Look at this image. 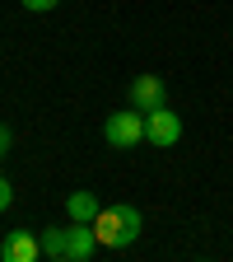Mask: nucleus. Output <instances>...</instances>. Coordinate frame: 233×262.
I'll use <instances>...</instances> for the list:
<instances>
[{"label": "nucleus", "mask_w": 233, "mask_h": 262, "mask_svg": "<svg viewBox=\"0 0 233 262\" xmlns=\"http://www.w3.org/2000/svg\"><path fill=\"white\" fill-rule=\"evenodd\" d=\"M93 248H98L93 220H70V225H65V262H89Z\"/></svg>", "instance_id": "obj_4"}, {"label": "nucleus", "mask_w": 233, "mask_h": 262, "mask_svg": "<svg viewBox=\"0 0 233 262\" xmlns=\"http://www.w3.org/2000/svg\"><path fill=\"white\" fill-rule=\"evenodd\" d=\"M38 244H42V257L65 262V229H56V225H51V229H42V239H38Z\"/></svg>", "instance_id": "obj_8"}, {"label": "nucleus", "mask_w": 233, "mask_h": 262, "mask_svg": "<svg viewBox=\"0 0 233 262\" xmlns=\"http://www.w3.org/2000/svg\"><path fill=\"white\" fill-rule=\"evenodd\" d=\"M98 211H103V206H98L93 192H70V196H65V215H70V220H98Z\"/></svg>", "instance_id": "obj_7"}, {"label": "nucleus", "mask_w": 233, "mask_h": 262, "mask_svg": "<svg viewBox=\"0 0 233 262\" xmlns=\"http://www.w3.org/2000/svg\"><path fill=\"white\" fill-rule=\"evenodd\" d=\"M0 257L5 262H33V257H42V244L33 234H23V229H14V234L0 244Z\"/></svg>", "instance_id": "obj_6"}, {"label": "nucleus", "mask_w": 233, "mask_h": 262, "mask_svg": "<svg viewBox=\"0 0 233 262\" xmlns=\"http://www.w3.org/2000/svg\"><path fill=\"white\" fill-rule=\"evenodd\" d=\"M131 108H140V113L163 108V80L159 75H136L131 80Z\"/></svg>", "instance_id": "obj_5"}, {"label": "nucleus", "mask_w": 233, "mask_h": 262, "mask_svg": "<svg viewBox=\"0 0 233 262\" xmlns=\"http://www.w3.org/2000/svg\"><path fill=\"white\" fill-rule=\"evenodd\" d=\"M177 136H182V117H177L168 103L154 108V113H145V141H149V145L168 150V145H177Z\"/></svg>", "instance_id": "obj_3"}, {"label": "nucleus", "mask_w": 233, "mask_h": 262, "mask_svg": "<svg viewBox=\"0 0 233 262\" xmlns=\"http://www.w3.org/2000/svg\"><path fill=\"white\" fill-rule=\"evenodd\" d=\"M5 155H10V126L0 122V159H5Z\"/></svg>", "instance_id": "obj_11"}, {"label": "nucleus", "mask_w": 233, "mask_h": 262, "mask_svg": "<svg viewBox=\"0 0 233 262\" xmlns=\"http://www.w3.org/2000/svg\"><path fill=\"white\" fill-rule=\"evenodd\" d=\"M93 229H98V244H103V248H131L140 239V211L131 202H112V206L98 211Z\"/></svg>", "instance_id": "obj_1"}, {"label": "nucleus", "mask_w": 233, "mask_h": 262, "mask_svg": "<svg viewBox=\"0 0 233 262\" xmlns=\"http://www.w3.org/2000/svg\"><path fill=\"white\" fill-rule=\"evenodd\" d=\"M61 0H23V10H33V14H42V10H56Z\"/></svg>", "instance_id": "obj_9"}, {"label": "nucleus", "mask_w": 233, "mask_h": 262, "mask_svg": "<svg viewBox=\"0 0 233 262\" xmlns=\"http://www.w3.org/2000/svg\"><path fill=\"white\" fill-rule=\"evenodd\" d=\"M14 202V187H10V178H0V211H5Z\"/></svg>", "instance_id": "obj_10"}, {"label": "nucleus", "mask_w": 233, "mask_h": 262, "mask_svg": "<svg viewBox=\"0 0 233 262\" xmlns=\"http://www.w3.org/2000/svg\"><path fill=\"white\" fill-rule=\"evenodd\" d=\"M103 141L117 145V150H131V145H140L145 141V113L140 108H121L103 122Z\"/></svg>", "instance_id": "obj_2"}]
</instances>
